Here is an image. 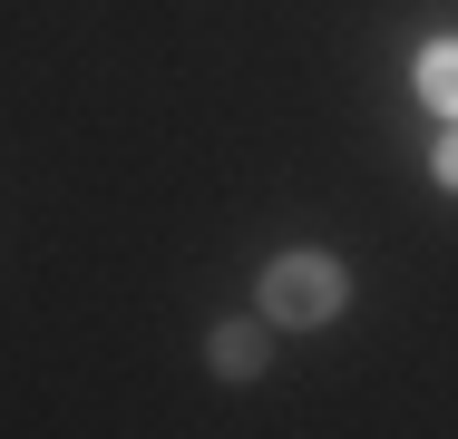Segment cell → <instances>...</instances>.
Here are the masks:
<instances>
[{
    "mask_svg": "<svg viewBox=\"0 0 458 439\" xmlns=\"http://www.w3.org/2000/svg\"><path fill=\"white\" fill-rule=\"evenodd\" d=\"M254 313H274V332H332L352 313V263L332 245H283L254 273Z\"/></svg>",
    "mask_w": 458,
    "mask_h": 439,
    "instance_id": "cell-1",
    "label": "cell"
},
{
    "mask_svg": "<svg viewBox=\"0 0 458 439\" xmlns=\"http://www.w3.org/2000/svg\"><path fill=\"white\" fill-rule=\"evenodd\" d=\"M205 371H215L225 391L264 381V371H274V313H225V323L205 332Z\"/></svg>",
    "mask_w": 458,
    "mask_h": 439,
    "instance_id": "cell-2",
    "label": "cell"
},
{
    "mask_svg": "<svg viewBox=\"0 0 458 439\" xmlns=\"http://www.w3.org/2000/svg\"><path fill=\"white\" fill-rule=\"evenodd\" d=\"M410 79H420V98H429L439 117H458V39H429V49L410 59Z\"/></svg>",
    "mask_w": 458,
    "mask_h": 439,
    "instance_id": "cell-3",
    "label": "cell"
},
{
    "mask_svg": "<svg viewBox=\"0 0 458 439\" xmlns=\"http://www.w3.org/2000/svg\"><path fill=\"white\" fill-rule=\"evenodd\" d=\"M429 176L458 195V117H439V147H429Z\"/></svg>",
    "mask_w": 458,
    "mask_h": 439,
    "instance_id": "cell-4",
    "label": "cell"
}]
</instances>
